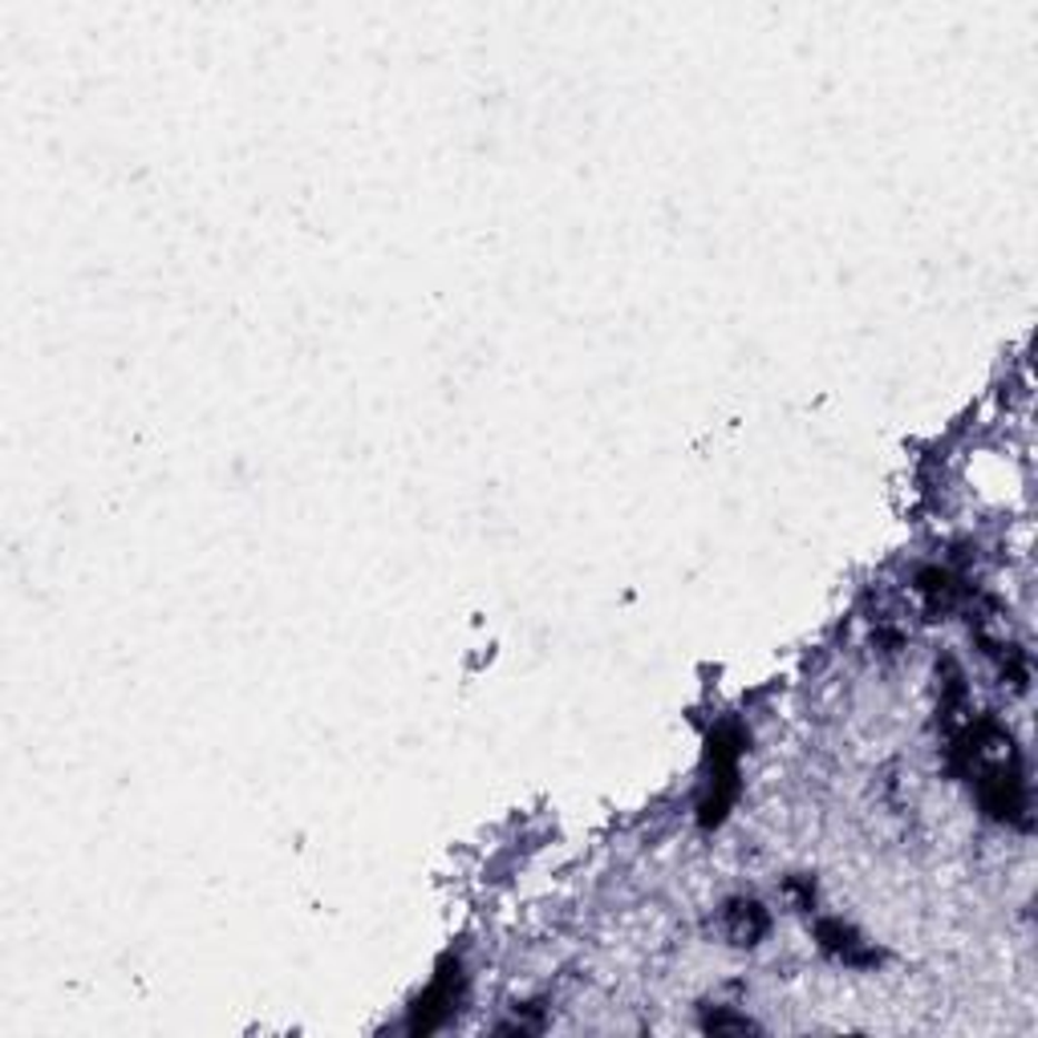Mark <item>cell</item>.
<instances>
[{
  "label": "cell",
  "instance_id": "6da1fadb",
  "mask_svg": "<svg viewBox=\"0 0 1038 1038\" xmlns=\"http://www.w3.org/2000/svg\"><path fill=\"white\" fill-rule=\"evenodd\" d=\"M454 982L459 978H451V970L442 973L439 982L430 986L427 993H422V1002L414 1006V1018H410V1030L414 1035H427V1030H434L442 1022V1018L451 1015V1006H454Z\"/></svg>",
  "mask_w": 1038,
  "mask_h": 1038
},
{
  "label": "cell",
  "instance_id": "7a4b0ae2",
  "mask_svg": "<svg viewBox=\"0 0 1038 1038\" xmlns=\"http://www.w3.org/2000/svg\"><path fill=\"white\" fill-rule=\"evenodd\" d=\"M726 929H731L734 946H755L758 937L767 933V913L755 901H734L726 909Z\"/></svg>",
  "mask_w": 1038,
  "mask_h": 1038
}]
</instances>
